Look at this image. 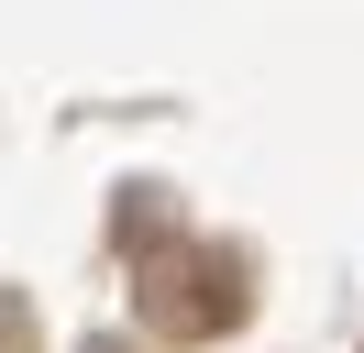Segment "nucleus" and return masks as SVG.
Segmentation results:
<instances>
[{
	"label": "nucleus",
	"mask_w": 364,
	"mask_h": 353,
	"mask_svg": "<svg viewBox=\"0 0 364 353\" xmlns=\"http://www.w3.org/2000/svg\"><path fill=\"white\" fill-rule=\"evenodd\" d=\"M0 353H33V309L11 298V287H0Z\"/></svg>",
	"instance_id": "2"
},
{
	"label": "nucleus",
	"mask_w": 364,
	"mask_h": 353,
	"mask_svg": "<svg viewBox=\"0 0 364 353\" xmlns=\"http://www.w3.org/2000/svg\"><path fill=\"white\" fill-rule=\"evenodd\" d=\"M111 243L133 254V320L155 342H221V331L254 320V254L243 243H199V232H166V188H122Z\"/></svg>",
	"instance_id": "1"
},
{
	"label": "nucleus",
	"mask_w": 364,
	"mask_h": 353,
	"mask_svg": "<svg viewBox=\"0 0 364 353\" xmlns=\"http://www.w3.org/2000/svg\"><path fill=\"white\" fill-rule=\"evenodd\" d=\"M89 353H144V342H89Z\"/></svg>",
	"instance_id": "3"
}]
</instances>
